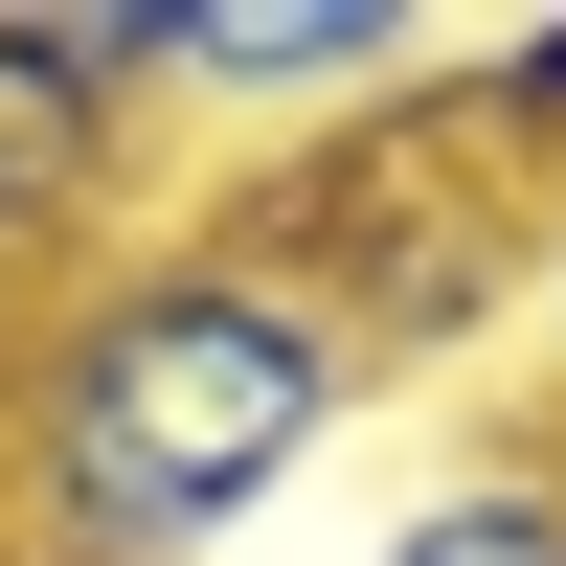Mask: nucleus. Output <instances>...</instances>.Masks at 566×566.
Here are the masks:
<instances>
[{
  "instance_id": "1",
  "label": "nucleus",
  "mask_w": 566,
  "mask_h": 566,
  "mask_svg": "<svg viewBox=\"0 0 566 566\" xmlns=\"http://www.w3.org/2000/svg\"><path fill=\"white\" fill-rule=\"evenodd\" d=\"M363 340L227 205H159L23 317V566H205L363 431Z\"/></svg>"
},
{
  "instance_id": "2",
  "label": "nucleus",
  "mask_w": 566,
  "mask_h": 566,
  "mask_svg": "<svg viewBox=\"0 0 566 566\" xmlns=\"http://www.w3.org/2000/svg\"><path fill=\"white\" fill-rule=\"evenodd\" d=\"M227 227H272V250L317 272V317L363 340V386H431V363L522 340V272H544V181L453 114V69L408 91V114H363V136L250 159V181H227Z\"/></svg>"
},
{
  "instance_id": "3",
  "label": "nucleus",
  "mask_w": 566,
  "mask_h": 566,
  "mask_svg": "<svg viewBox=\"0 0 566 566\" xmlns=\"http://www.w3.org/2000/svg\"><path fill=\"white\" fill-rule=\"evenodd\" d=\"M159 205L181 181H159V45H136V0H0V317H45Z\"/></svg>"
},
{
  "instance_id": "4",
  "label": "nucleus",
  "mask_w": 566,
  "mask_h": 566,
  "mask_svg": "<svg viewBox=\"0 0 566 566\" xmlns=\"http://www.w3.org/2000/svg\"><path fill=\"white\" fill-rule=\"evenodd\" d=\"M136 45H159V114H272V136H363L408 114V91L453 69L431 0H136Z\"/></svg>"
},
{
  "instance_id": "5",
  "label": "nucleus",
  "mask_w": 566,
  "mask_h": 566,
  "mask_svg": "<svg viewBox=\"0 0 566 566\" xmlns=\"http://www.w3.org/2000/svg\"><path fill=\"white\" fill-rule=\"evenodd\" d=\"M386 566H566V453H453V476L386 499Z\"/></svg>"
},
{
  "instance_id": "6",
  "label": "nucleus",
  "mask_w": 566,
  "mask_h": 566,
  "mask_svg": "<svg viewBox=\"0 0 566 566\" xmlns=\"http://www.w3.org/2000/svg\"><path fill=\"white\" fill-rule=\"evenodd\" d=\"M453 114H476L499 159L566 205V0H522V23H453Z\"/></svg>"
},
{
  "instance_id": "7",
  "label": "nucleus",
  "mask_w": 566,
  "mask_h": 566,
  "mask_svg": "<svg viewBox=\"0 0 566 566\" xmlns=\"http://www.w3.org/2000/svg\"><path fill=\"white\" fill-rule=\"evenodd\" d=\"M522 453H566V205H544V272H522Z\"/></svg>"
},
{
  "instance_id": "8",
  "label": "nucleus",
  "mask_w": 566,
  "mask_h": 566,
  "mask_svg": "<svg viewBox=\"0 0 566 566\" xmlns=\"http://www.w3.org/2000/svg\"><path fill=\"white\" fill-rule=\"evenodd\" d=\"M0 566H23V317H0Z\"/></svg>"
}]
</instances>
